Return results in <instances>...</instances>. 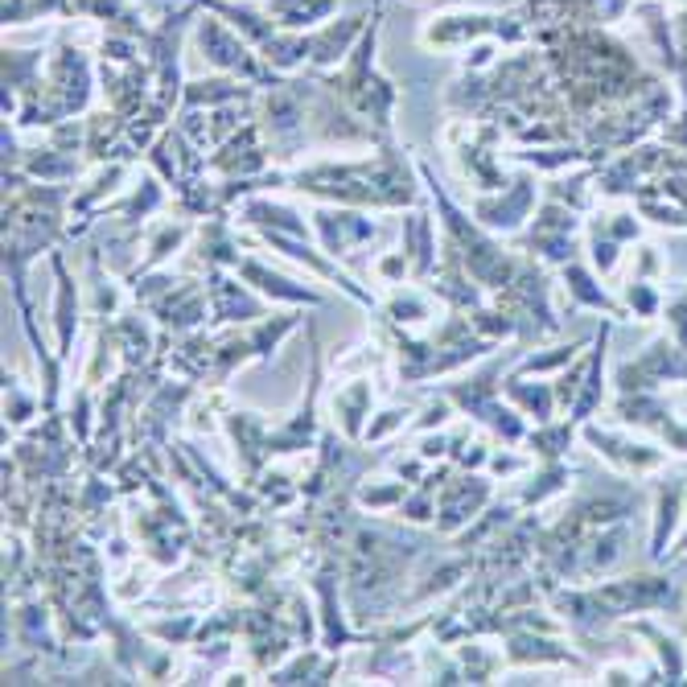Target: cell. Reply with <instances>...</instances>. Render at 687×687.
I'll use <instances>...</instances> for the list:
<instances>
[{
    "label": "cell",
    "mask_w": 687,
    "mask_h": 687,
    "mask_svg": "<svg viewBox=\"0 0 687 687\" xmlns=\"http://www.w3.org/2000/svg\"><path fill=\"white\" fill-rule=\"evenodd\" d=\"M243 272H247L252 281H263V284H260L263 292H276V297H284V300H313V292L292 289L289 281H281V276H268V272H263V268H255V263H243Z\"/></svg>",
    "instance_id": "1"
}]
</instances>
